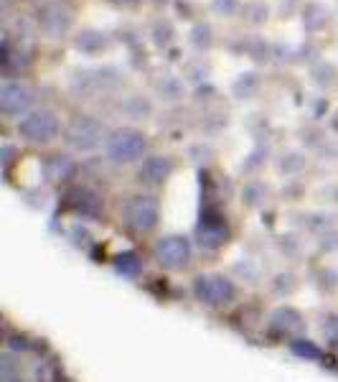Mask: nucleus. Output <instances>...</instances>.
<instances>
[{
    "mask_svg": "<svg viewBox=\"0 0 338 382\" xmlns=\"http://www.w3.org/2000/svg\"><path fill=\"white\" fill-rule=\"evenodd\" d=\"M99 138H102V130H99V125H94L92 120H84V122H77V127L72 130V143L77 148H82V151H89V148H94L97 143H99Z\"/></svg>",
    "mask_w": 338,
    "mask_h": 382,
    "instance_id": "8",
    "label": "nucleus"
},
{
    "mask_svg": "<svg viewBox=\"0 0 338 382\" xmlns=\"http://www.w3.org/2000/svg\"><path fill=\"white\" fill-rule=\"evenodd\" d=\"M13 382H23V380H21V377H18V380H13Z\"/></svg>",
    "mask_w": 338,
    "mask_h": 382,
    "instance_id": "13",
    "label": "nucleus"
},
{
    "mask_svg": "<svg viewBox=\"0 0 338 382\" xmlns=\"http://www.w3.org/2000/svg\"><path fill=\"white\" fill-rule=\"evenodd\" d=\"M145 151V138L135 130H117L109 138V156L117 164H133L143 156Z\"/></svg>",
    "mask_w": 338,
    "mask_h": 382,
    "instance_id": "5",
    "label": "nucleus"
},
{
    "mask_svg": "<svg viewBox=\"0 0 338 382\" xmlns=\"http://www.w3.org/2000/svg\"><path fill=\"white\" fill-rule=\"evenodd\" d=\"M323 329H328V336H331V339L338 344V319H331V322H328Z\"/></svg>",
    "mask_w": 338,
    "mask_h": 382,
    "instance_id": "12",
    "label": "nucleus"
},
{
    "mask_svg": "<svg viewBox=\"0 0 338 382\" xmlns=\"http://www.w3.org/2000/svg\"><path fill=\"white\" fill-rule=\"evenodd\" d=\"M59 133V122L51 112H33L18 122V135L28 143H48Z\"/></svg>",
    "mask_w": 338,
    "mask_h": 382,
    "instance_id": "4",
    "label": "nucleus"
},
{
    "mask_svg": "<svg viewBox=\"0 0 338 382\" xmlns=\"http://www.w3.org/2000/svg\"><path fill=\"white\" fill-rule=\"evenodd\" d=\"M170 171H173V164H170L168 158L153 156V158H148L143 164V169H140V181L148 184V186H160V184L170 176Z\"/></svg>",
    "mask_w": 338,
    "mask_h": 382,
    "instance_id": "6",
    "label": "nucleus"
},
{
    "mask_svg": "<svg viewBox=\"0 0 338 382\" xmlns=\"http://www.w3.org/2000/svg\"><path fill=\"white\" fill-rule=\"evenodd\" d=\"M115 270L122 275V278H138L143 273V260H140L138 253H122L115 258Z\"/></svg>",
    "mask_w": 338,
    "mask_h": 382,
    "instance_id": "9",
    "label": "nucleus"
},
{
    "mask_svg": "<svg viewBox=\"0 0 338 382\" xmlns=\"http://www.w3.org/2000/svg\"><path fill=\"white\" fill-rule=\"evenodd\" d=\"M193 296L204 306H227L234 301L236 288L229 278H224L219 273L199 275V278L193 280Z\"/></svg>",
    "mask_w": 338,
    "mask_h": 382,
    "instance_id": "1",
    "label": "nucleus"
},
{
    "mask_svg": "<svg viewBox=\"0 0 338 382\" xmlns=\"http://www.w3.org/2000/svg\"><path fill=\"white\" fill-rule=\"evenodd\" d=\"M153 255H156L158 265L165 267V270H183V267H188L193 255L191 240L181 235L160 237L153 248Z\"/></svg>",
    "mask_w": 338,
    "mask_h": 382,
    "instance_id": "2",
    "label": "nucleus"
},
{
    "mask_svg": "<svg viewBox=\"0 0 338 382\" xmlns=\"http://www.w3.org/2000/svg\"><path fill=\"white\" fill-rule=\"evenodd\" d=\"M272 322H275V327L285 329V334L300 331L302 329V319L295 309H280L278 314L272 316Z\"/></svg>",
    "mask_w": 338,
    "mask_h": 382,
    "instance_id": "10",
    "label": "nucleus"
},
{
    "mask_svg": "<svg viewBox=\"0 0 338 382\" xmlns=\"http://www.w3.org/2000/svg\"><path fill=\"white\" fill-rule=\"evenodd\" d=\"M160 219V206L153 196H135L130 204L125 206V222L127 227L138 235H148L158 227Z\"/></svg>",
    "mask_w": 338,
    "mask_h": 382,
    "instance_id": "3",
    "label": "nucleus"
},
{
    "mask_svg": "<svg viewBox=\"0 0 338 382\" xmlns=\"http://www.w3.org/2000/svg\"><path fill=\"white\" fill-rule=\"evenodd\" d=\"M290 349H293V354L300 359H308V362H313V359H320V349L313 344L310 339H295L290 341Z\"/></svg>",
    "mask_w": 338,
    "mask_h": 382,
    "instance_id": "11",
    "label": "nucleus"
},
{
    "mask_svg": "<svg viewBox=\"0 0 338 382\" xmlns=\"http://www.w3.org/2000/svg\"><path fill=\"white\" fill-rule=\"evenodd\" d=\"M31 105V95L26 87L21 85H6L3 87V97H0V107L6 115H18Z\"/></svg>",
    "mask_w": 338,
    "mask_h": 382,
    "instance_id": "7",
    "label": "nucleus"
}]
</instances>
